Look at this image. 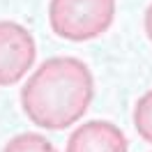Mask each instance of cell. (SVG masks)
Returning <instances> with one entry per match:
<instances>
[{"label": "cell", "instance_id": "cell-4", "mask_svg": "<svg viewBox=\"0 0 152 152\" xmlns=\"http://www.w3.org/2000/svg\"><path fill=\"white\" fill-rule=\"evenodd\" d=\"M65 152H129V141L115 122L88 120L69 134Z\"/></svg>", "mask_w": 152, "mask_h": 152}, {"label": "cell", "instance_id": "cell-6", "mask_svg": "<svg viewBox=\"0 0 152 152\" xmlns=\"http://www.w3.org/2000/svg\"><path fill=\"white\" fill-rule=\"evenodd\" d=\"M134 127L143 141L152 145V88L143 92L134 106Z\"/></svg>", "mask_w": 152, "mask_h": 152}, {"label": "cell", "instance_id": "cell-3", "mask_svg": "<svg viewBox=\"0 0 152 152\" xmlns=\"http://www.w3.org/2000/svg\"><path fill=\"white\" fill-rule=\"evenodd\" d=\"M37 58L35 37L16 21H0V88L19 83Z\"/></svg>", "mask_w": 152, "mask_h": 152}, {"label": "cell", "instance_id": "cell-7", "mask_svg": "<svg viewBox=\"0 0 152 152\" xmlns=\"http://www.w3.org/2000/svg\"><path fill=\"white\" fill-rule=\"evenodd\" d=\"M143 30H145V35H148V39L152 44V2L148 5V10L143 14Z\"/></svg>", "mask_w": 152, "mask_h": 152}, {"label": "cell", "instance_id": "cell-1", "mask_svg": "<svg viewBox=\"0 0 152 152\" xmlns=\"http://www.w3.org/2000/svg\"><path fill=\"white\" fill-rule=\"evenodd\" d=\"M95 97V76L74 56L44 60L21 88V108L32 124L62 132L76 124Z\"/></svg>", "mask_w": 152, "mask_h": 152}, {"label": "cell", "instance_id": "cell-5", "mask_svg": "<svg viewBox=\"0 0 152 152\" xmlns=\"http://www.w3.org/2000/svg\"><path fill=\"white\" fill-rule=\"evenodd\" d=\"M2 152H58V148L46 136L35 134V132H26V134H16L14 138H10L5 143Z\"/></svg>", "mask_w": 152, "mask_h": 152}, {"label": "cell", "instance_id": "cell-2", "mask_svg": "<svg viewBox=\"0 0 152 152\" xmlns=\"http://www.w3.org/2000/svg\"><path fill=\"white\" fill-rule=\"evenodd\" d=\"M115 21V0H48V26L67 42L102 37Z\"/></svg>", "mask_w": 152, "mask_h": 152}]
</instances>
